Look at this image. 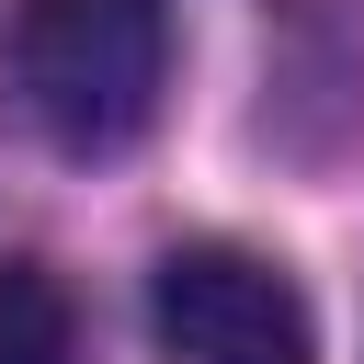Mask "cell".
Masks as SVG:
<instances>
[{
    "label": "cell",
    "mask_w": 364,
    "mask_h": 364,
    "mask_svg": "<svg viewBox=\"0 0 364 364\" xmlns=\"http://www.w3.org/2000/svg\"><path fill=\"white\" fill-rule=\"evenodd\" d=\"M0 57H11V102L46 148L114 159L171 102V0H23Z\"/></svg>",
    "instance_id": "obj_1"
},
{
    "label": "cell",
    "mask_w": 364,
    "mask_h": 364,
    "mask_svg": "<svg viewBox=\"0 0 364 364\" xmlns=\"http://www.w3.org/2000/svg\"><path fill=\"white\" fill-rule=\"evenodd\" d=\"M148 318L182 364H318V318L284 262L239 239H182L148 273Z\"/></svg>",
    "instance_id": "obj_2"
},
{
    "label": "cell",
    "mask_w": 364,
    "mask_h": 364,
    "mask_svg": "<svg viewBox=\"0 0 364 364\" xmlns=\"http://www.w3.org/2000/svg\"><path fill=\"white\" fill-rule=\"evenodd\" d=\"M0 364H91L80 353V307L46 262H0Z\"/></svg>",
    "instance_id": "obj_3"
}]
</instances>
